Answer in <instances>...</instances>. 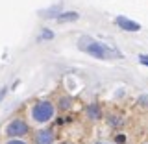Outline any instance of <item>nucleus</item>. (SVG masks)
I'll return each instance as SVG.
<instances>
[{
	"mask_svg": "<svg viewBox=\"0 0 148 144\" xmlns=\"http://www.w3.org/2000/svg\"><path fill=\"white\" fill-rule=\"evenodd\" d=\"M139 61L145 65V67H148V55L146 54H141V55H139Z\"/></svg>",
	"mask_w": 148,
	"mask_h": 144,
	"instance_id": "1a4fd4ad",
	"label": "nucleus"
},
{
	"mask_svg": "<svg viewBox=\"0 0 148 144\" xmlns=\"http://www.w3.org/2000/svg\"><path fill=\"white\" fill-rule=\"evenodd\" d=\"M100 144H102V142H100Z\"/></svg>",
	"mask_w": 148,
	"mask_h": 144,
	"instance_id": "2eb2a0df",
	"label": "nucleus"
},
{
	"mask_svg": "<svg viewBox=\"0 0 148 144\" xmlns=\"http://www.w3.org/2000/svg\"><path fill=\"white\" fill-rule=\"evenodd\" d=\"M61 107H69V100H67V98L61 100Z\"/></svg>",
	"mask_w": 148,
	"mask_h": 144,
	"instance_id": "ddd939ff",
	"label": "nucleus"
},
{
	"mask_svg": "<svg viewBox=\"0 0 148 144\" xmlns=\"http://www.w3.org/2000/svg\"><path fill=\"white\" fill-rule=\"evenodd\" d=\"M78 46H80L82 52L89 54V55H92V57H96V59H120V57H122V54H120L117 48L106 46L104 43L95 41L92 37H87V35L80 37Z\"/></svg>",
	"mask_w": 148,
	"mask_h": 144,
	"instance_id": "f257e3e1",
	"label": "nucleus"
},
{
	"mask_svg": "<svg viewBox=\"0 0 148 144\" xmlns=\"http://www.w3.org/2000/svg\"><path fill=\"white\" fill-rule=\"evenodd\" d=\"M32 117H34L35 122H41V124L48 122V120L54 117V105L50 104L48 100L37 102L34 107H32Z\"/></svg>",
	"mask_w": 148,
	"mask_h": 144,
	"instance_id": "f03ea898",
	"label": "nucleus"
},
{
	"mask_svg": "<svg viewBox=\"0 0 148 144\" xmlns=\"http://www.w3.org/2000/svg\"><path fill=\"white\" fill-rule=\"evenodd\" d=\"M58 22H76L78 18H80V13H76V11H67V13H59L58 17Z\"/></svg>",
	"mask_w": 148,
	"mask_h": 144,
	"instance_id": "423d86ee",
	"label": "nucleus"
},
{
	"mask_svg": "<svg viewBox=\"0 0 148 144\" xmlns=\"http://www.w3.org/2000/svg\"><path fill=\"white\" fill-rule=\"evenodd\" d=\"M117 142H119V144L126 142V137H124V135H117Z\"/></svg>",
	"mask_w": 148,
	"mask_h": 144,
	"instance_id": "f8f14e48",
	"label": "nucleus"
},
{
	"mask_svg": "<svg viewBox=\"0 0 148 144\" xmlns=\"http://www.w3.org/2000/svg\"><path fill=\"white\" fill-rule=\"evenodd\" d=\"M6 91H8V89H2V91H0V102H2V98H4V94H6Z\"/></svg>",
	"mask_w": 148,
	"mask_h": 144,
	"instance_id": "4468645a",
	"label": "nucleus"
},
{
	"mask_svg": "<svg viewBox=\"0 0 148 144\" xmlns=\"http://www.w3.org/2000/svg\"><path fill=\"white\" fill-rule=\"evenodd\" d=\"M6 144H26V142L21 141V139H11V141H8Z\"/></svg>",
	"mask_w": 148,
	"mask_h": 144,
	"instance_id": "9d476101",
	"label": "nucleus"
},
{
	"mask_svg": "<svg viewBox=\"0 0 148 144\" xmlns=\"http://www.w3.org/2000/svg\"><path fill=\"white\" fill-rule=\"evenodd\" d=\"M115 24H117L120 30H124V31H139L141 30V24L130 20V18H126V17H117L115 18Z\"/></svg>",
	"mask_w": 148,
	"mask_h": 144,
	"instance_id": "20e7f679",
	"label": "nucleus"
},
{
	"mask_svg": "<svg viewBox=\"0 0 148 144\" xmlns=\"http://www.w3.org/2000/svg\"><path fill=\"white\" fill-rule=\"evenodd\" d=\"M52 37H54V33H52V31L45 30L43 33H41V37H39V41H45V39H52Z\"/></svg>",
	"mask_w": 148,
	"mask_h": 144,
	"instance_id": "6e6552de",
	"label": "nucleus"
},
{
	"mask_svg": "<svg viewBox=\"0 0 148 144\" xmlns=\"http://www.w3.org/2000/svg\"><path fill=\"white\" fill-rule=\"evenodd\" d=\"M87 115H89V118H100L98 105H89V107H87Z\"/></svg>",
	"mask_w": 148,
	"mask_h": 144,
	"instance_id": "0eeeda50",
	"label": "nucleus"
},
{
	"mask_svg": "<svg viewBox=\"0 0 148 144\" xmlns=\"http://www.w3.org/2000/svg\"><path fill=\"white\" fill-rule=\"evenodd\" d=\"M28 133V124L21 118H15L6 126V135L11 137V139H17V137H22Z\"/></svg>",
	"mask_w": 148,
	"mask_h": 144,
	"instance_id": "7ed1b4c3",
	"label": "nucleus"
},
{
	"mask_svg": "<svg viewBox=\"0 0 148 144\" xmlns=\"http://www.w3.org/2000/svg\"><path fill=\"white\" fill-rule=\"evenodd\" d=\"M139 102H141L143 105H148V96H139Z\"/></svg>",
	"mask_w": 148,
	"mask_h": 144,
	"instance_id": "9b49d317",
	"label": "nucleus"
},
{
	"mask_svg": "<svg viewBox=\"0 0 148 144\" xmlns=\"http://www.w3.org/2000/svg\"><path fill=\"white\" fill-rule=\"evenodd\" d=\"M54 142V133L50 129H39L35 133V144H52Z\"/></svg>",
	"mask_w": 148,
	"mask_h": 144,
	"instance_id": "39448f33",
	"label": "nucleus"
}]
</instances>
